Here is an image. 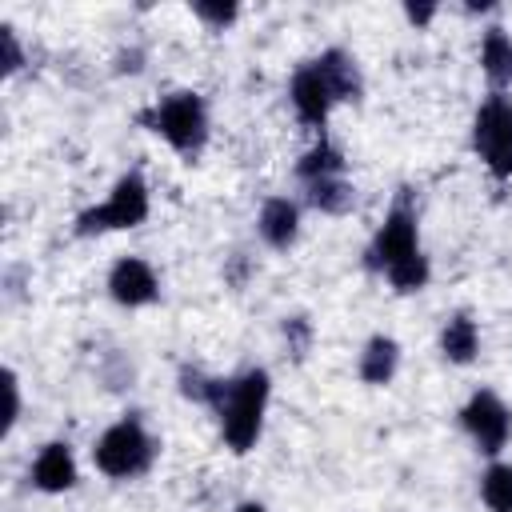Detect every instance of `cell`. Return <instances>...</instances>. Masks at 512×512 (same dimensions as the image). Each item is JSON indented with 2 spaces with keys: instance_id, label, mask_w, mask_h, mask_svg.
Returning <instances> with one entry per match:
<instances>
[{
  "instance_id": "4fadbf2b",
  "label": "cell",
  "mask_w": 512,
  "mask_h": 512,
  "mask_svg": "<svg viewBox=\"0 0 512 512\" xmlns=\"http://www.w3.org/2000/svg\"><path fill=\"white\" fill-rule=\"evenodd\" d=\"M316 64V72L324 76V84L332 88L336 104H360L364 92H368V80H364V68H360V56L344 44H328L320 48L316 56H308Z\"/></svg>"
},
{
  "instance_id": "3957f363",
  "label": "cell",
  "mask_w": 512,
  "mask_h": 512,
  "mask_svg": "<svg viewBox=\"0 0 512 512\" xmlns=\"http://www.w3.org/2000/svg\"><path fill=\"white\" fill-rule=\"evenodd\" d=\"M160 452H164V444L152 432L148 416L128 408V412H120L112 424H104L96 432V440L88 448V460L104 480L132 484V480H144L160 464Z\"/></svg>"
},
{
  "instance_id": "cb8c5ba5",
  "label": "cell",
  "mask_w": 512,
  "mask_h": 512,
  "mask_svg": "<svg viewBox=\"0 0 512 512\" xmlns=\"http://www.w3.org/2000/svg\"><path fill=\"white\" fill-rule=\"evenodd\" d=\"M28 64H32V56H28V48H24L20 28L4 20V24H0V76H4V80H16Z\"/></svg>"
},
{
  "instance_id": "277c9868",
  "label": "cell",
  "mask_w": 512,
  "mask_h": 512,
  "mask_svg": "<svg viewBox=\"0 0 512 512\" xmlns=\"http://www.w3.org/2000/svg\"><path fill=\"white\" fill-rule=\"evenodd\" d=\"M148 216H152V184H148L144 168H124L96 204H88L72 216V236L96 240L108 232H132V228L148 224Z\"/></svg>"
},
{
  "instance_id": "603a6c76",
  "label": "cell",
  "mask_w": 512,
  "mask_h": 512,
  "mask_svg": "<svg viewBox=\"0 0 512 512\" xmlns=\"http://www.w3.org/2000/svg\"><path fill=\"white\" fill-rule=\"evenodd\" d=\"M188 12H192V20L204 24L208 32H228V28H236V20L244 16V8H240L236 0H192Z\"/></svg>"
},
{
  "instance_id": "7a4b0ae2",
  "label": "cell",
  "mask_w": 512,
  "mask_h": 512,
  "mask_svg": "<svg viewBox=\"0 0 512 512\" xmlns=\"http://www.w3.org/2000/svg\"><path fill=\"white\" fill-rule=\"evenodd\" d=\"M136 124L152 132L184 164H200L212 140V104L196 88H172L136 112Z\"/></svg>"
},
{
  "instance_id": "6da1fadb",
  "label": "cell",
  "mask_w": 512,
  "mask_h": 512,
  "mask_svg": "<svg viewBox=\"0 0 512 512\" xmlns=\"http://www.w3.org/2000/svg\"><path fill=\"white\" fill-rule=\"evenodd\" d=\"M272 372L264 364H244L236 372L224 376L220 400L212 404V420H216V436L232 456H248L256 452V444L264 440V424H268V408H272Z\"/></svg>"
},
{
  "instance_id": "30bf717a",
  "label": "cell",
  "mask_w": 512,
  "mask_h": 512,
  "mask_svg": "<svg viewBox=\"0 0 512 512\" xmlns=\"http://www.w3.org/2000/svg\"><path fill=\"white\" fill-rule=\"evenodd\" d=\"M28 488L40 496H68L80 488V456L72 440L52 436L28 460Z\"/></svg>"
},
{
  "instance_id": "ffe728a7",
  "label": "cell",
  "mask_w": 512,
  "mask_h": 512,
  "mask_svg": "<svg viewBox=\"0 0 512 512\" xmlns=\"http://www.w3.org/2000/svg\"><path fill=\"white\" fill-rule=\"evenodd\" d=\"M280 348H284L288 364H304L312 356V348H316V320L304 308L280 316Z\"/></svg>"
},
{
  "instance_id": "44dd1931",
  "label": "cell",
  "mask_w": 512,
  "mask_h": 512,
  "mask_svg": "<svg viewBox=\"0 0 512 512\" xmlns=\"http://www.w3.org/2000/svg\"><path fill=\"white\" fill-rule=\"evenodd\" d=\"M136 376H140V368H136V360H132L124 348H108V352L96 360V380H100V388L112 392V396L132 392V388H136Z\"/></svg>"
},
{
  "instance_id": "f1b7e54d",
  "label": "cell",
  "mask_w": 512,
  "mask_h": 512,
  "mask_svg": "<svg viewBox=\"0 0 512 512\" xmlns=\"http://www.w3.org/2000/svg\"><path fill=\"white\" fill-rule=\"evenodd\" d=\"M232 512H272V508H268L264 500H252V496H248V500H240Z\"/></svg>"
},
{
  "instance_id": "9c48e42d",
  "label": "cell",
  "mask_w": 512,
  "mask_h": 512,
  "mask_svg": "<svg viewBox=\"0 0 512 512\" xmlns=\"http://www.w3.org/2000/svg\"><path fill=\"white\" fill-rule=\"evenodd\" d=\"M284 96H288V108H292L296 124H304L312 136L328 132V120H332V112L340 108L336 96H332V88L324 84V76L316 72L312 60H300V64L292 68Z\"/></svg>"
},
{
  "instance_id": "5bb4252c",
  "label": "cell",
  "mask_w": 512,
  "mask_h": 512,
  "mask_svg": "<svg viewBox=\"0 0 512 512\" xmlns=\"http://www.w3.org/2000/svg\"><path fill=\"white\" fill-rule=\"evenodd\" d=\"M404 344L392 332H372L356 352V380L364 388H388L400 376Z\"/></svg>"
},
{
  "instance_id": "e0dca14e",
  "label": "cell",
  "mask_w": 512,
  "mask_h": 512,
  "mask_svg": "<svg viewBox=\"0 0 512 512\" xmlns=\"http://www.w3.org/2000/svg\"><path fill=\"white\" fill-rule=\"evenodd\" d=\"M300 200L304 208L328 216V220H340V216H352L356 204H360V188L352 176H332V180H320V184H308L300 188Z\"/></svg>"
},
{
  "instance_id": "d4e9b609",
  "label": "cell",
  "mask_w": 512,
  "mask_h": 512,
  "mask_svg": "<svg viewBox=\"0 0 512 512\" xmlns=\"http://www.w3.org/2000/svg\"><path fill=\"white\" fill-rule=\"evenodd\" d=\"M148 44H140V40H124L116 52H112V60H108V72L116 76V80H136V76H144L148 72Z\"/></svg>"
},
{
  "instance_id": "9a60e30c",
  "label": "cell",
  "mask_w": 512,
  "mask_h": 512,
  "mask_svg": "<svg viewBox=\"0 0 512 512\" xmlns=\"http://www.w3.org/2000/svg\"><path fill=\"white\" fill-rule=\"evenodd\" d=\"M476 64H480V76H484L488 92H512V32L500 20L480 28Z\"/></svg>"
},
{
  "instance_id": "484cf974",
  "label": "cell",
  "mask_w": 512,
  "mask_h": 512,
  "mask_svg": "<svg viewBox=\"0 0 512 512\" xmlns=\"http://www.w3.org/2000/svg\"><path fill=\"white\" fill-rule=\"evenodd\" d=\"M20 416H24V384H20V372L8 364L4 368V424H0V436L4 440L16 432Z\"/></svg>"
},
{
  "instance_id": "52a82bcc",
  "label": "cell",
  "mask_w": 512,
  "mask_h": 512,
  "mask_svg": "<svg viewBox=\"0 0 512 512\" xmlns=\"http://www.w3.org/2000/svg\"><path fill=\"white\" fill-rule=\"evenodd\" d=\"M456 424L484 460L504 456V448L512 444V404L496 388H472L456 408Z\"/></svg>"
},
{
  "instance_id": "5b68a950",
  "label": "cell",
  "mask_w": 512,
  "mask_h": 512,
  "mask_svg": "<svg viewBox=\"0 0 512 512\" xmlns=\"http://www.w3.org/2000/svg\"><path fill=\"white\" fill-rule=\"evenodd\" d=\"M416 252H424V240H420V204H416V192L412 188H396V196L384 208L380 224L364 240L360 268L368 276H380L384 280V272H392L400 260H408Z\"/></svg>"
},
{
  "instance_id": "83f0119b",
  "label": "cell",
  "mask_w": 512,
  "mask_h": 512,
  "mask_svg": "<svg viewBox=\"0 0 512 512\" xmlns=\"http://www.w3.org/2000/svg\"><path fill=\"white\" fill-rule=\"evenodd\" d=\"M400 16L408 20V28L424 32V28L440 16V4H432V0H420V4H416V0H404V4H400Z\"/></svg>"
},
{
  "instance_id": "2e32d148",
  "label": "cell",
  "mask_w": 512,
  "mask_h": 512,
  "mask_svg": "<svg viewBox=\"0 0 512 512\" xmlns=\"http://www.w3.org/2000/svg\"><path fill=\"white\" fill-rule=\"evenodd\" d=\"M332 176H348V152L328 136H312V144L296 156L292 164V180L296 188H308V184H320V180H332Z\"/></svg>"
},
{
  "instance_id": "7402d4cb",
  "label": "cell",
  "mask_w": 512,
  "mask_h": 512,
  "mask_svg": "<svg viewBox=\"0 0 512 512\" xmlns=\"http://www.w3.org/2000/svg\"><path fill=\"white\" fill-rule=\"evenodd\" d=\"M384 284H388L396 296H420V292L432 284V256H428V252H416V256L400 260L392 272H384Z\"/></svg>"
},
{
  "instance_id": "8fae6325",
  "label": "cell",
  "mask_w": 512,
  "mask_h": 512,
  "mask_svg": "<svg viewBox=\"0 0 512 512\" xmlns=\"http://www.w3.org/2000/svg\"><path fill=\"white\" fill-rule=\"evenodd\" d=\"M252 228H256L260 248H268V252H292L300 244V236H304V200L292 196V192L264 196L260 208H256Z\"/></svg>"
},
{
  "instance_id": "8992f818",
  "label": "cell",
  "mask_w": 512,
  "mask_h": 512,
  "mask_svg": "<svg viewBox=\"0 0 512 512\" xmlns=\"http://www.w3.org/2000/svg\"><path fill=\"white\" fill-rule=\"evenodd\" d=\"M468 148L496 180H512V92H484L468 120Z\"/></svg>"
},
{
  "instance_id": "d6986e66",
  "label": "cell",
  "mask_w": 512,
  "mask_h": 512,
  "mask_svg": "<svg viewBox=\"0 0 512 512\" xmlns=\"http://www.w3.org/2000/svg\"><path fill=\"white\" fill-rule=\"evenodd\" d=\"M476 496H480L484 512H512V460H504V456L484 460V468L476 476Z\"/></svg>"
},
{
  "instance_id": "4316f807",
  "label": "cell",
  "mask_w": 512,
  "mask_h": 512,
  "mask_svg": "<svg viewBox=\"0 0 512 512\" xmlns=\"http://www.w3.org/2000/svg\"><path fill=\"white\" fill-rule=\"evenodd\" d=\"M220 276H224V284H228L232 292H240V288H244V284L256 276V260H252V252H244V248L228 252V256H224Z\"/></svg>"
},
{
  "instance_id": "7c38bea8",
  "label": "cell",
  "mask_w": 512,
  "mask_h": 512,
  "mask_svg": "<svg viewBox=\"0 0 512 512\" xmlns=\"http://www.w3.org/2000/svg\"><path fill=\"white\" fill-rule=\"evenodd\" d=\"M436 352L448 368H472L484 352V332H480V320L468 312V308H452L440 328H436Z\"/></svg>"
},
{
  "instance_id": "ba28073f",
  "label": "cell",
  "mask_w": 512,
  "mask_h": 512,
  "mask_svg": "<svg viewBox=\"0 0 512 512\" xmlns=\"http://www.w3.org/2000/svg\"><path fill=\"white\" fill-rule=\"evenodd\" d=\"M104 296H108L116 308H124V312H140V308L160 304L164 280H160V272H156V264H152L148 256L124 252V256H116V260L108 264V272H104Z\"/></svg>"
},
{
  "instance_id": "ac0fdd59",
  "label": "cell",
  "mask_w": 512,
  "mask_h": 512,
  "mask_svg": "<svg viewBox=\"0 0 512 512\" xmlns=\"http://www.w3.org/2000/svg\"><path fill=\"white\" fill-rule=\"evenodd\" d=\"M220 388H224V376L220 372H208L196 360H180L176 364V396L184 404H196V408L212 412V404L220 400Z\"/></svg>"
}]
</instances>
